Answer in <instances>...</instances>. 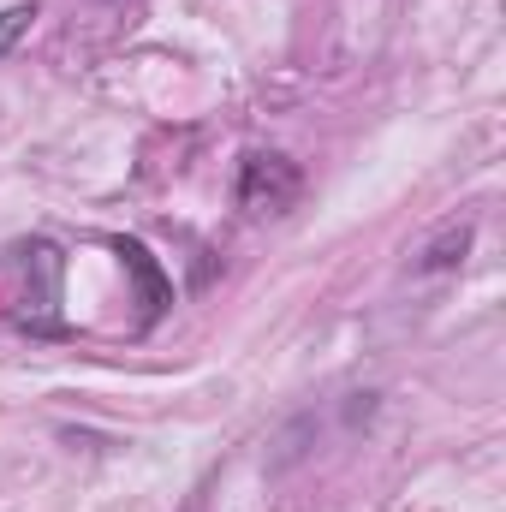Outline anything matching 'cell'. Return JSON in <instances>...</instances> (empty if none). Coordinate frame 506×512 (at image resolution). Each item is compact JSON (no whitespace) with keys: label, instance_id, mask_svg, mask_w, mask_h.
<instances>
[{"label":"cell","instance_id":"277c9868","mask_svg":"<svg viewBox=\"0 0 506 512\" xmlns=\"http://www.w3.org/2000/svg\"><path fill=\"white\" fill-rule=\"evenodd\" d=\"M471 239H477V227H471V221L447 227L441 239H429V245H423V256H417V274H453V268L465 262V251H471Z\"/></svg>","mask_w":506,"mask_h":512},{"label":"cell","instance_id":"6da1fadb","mask_svg":"<svg viewBox=\"0 0 506 512\" xmlns=\"http://www.w3.org/2000/svg\"><path fill=\"white\" fill-rule=\"evenodd\" d=\"M18 262H24V310H18V328L36 334V340H60L66 322H60V274H66V256L54 239H30L18 245Z\"/></svg>","mask_w":506,"mask_h":512},{"label":"cell","instance_id":"7a4b0ae2","mask_svg":"<svg viewBox=\"0 0 506 512\" xmlns=\"http://www.w3.org/2000/svg\"><path fill=\"white\" fill-rule=\"evenodd\" d=\"M298 191H304L298 161H286V155H274V149H251V155L239 161L233 197H239L245 215H286V209L298 203Z\"/></svg>","mask_w":506,"mask_h":512},{"label":"cell","instance_id":"5b68a950","mask_svg":"<svg viewBox=\"0 0 506 512\" xmlns=\"http://www.w3.org/2000/svg\"><path fill=\"white\" fill-rule=\"evenodd\" d=\"M36 18H42V12H36V0H12V6L0 12V60L30 36V24H36Z\"/></svg>","mask_w":506,"mask_h":512},{"label":"cell","instance_id":"8992f818","mask_svg":"<svg viewBox=\"0 0 506 512\" xmlns=\"http://www.w3.org/2000/svg\"><path fill=\"white\" fill-rule=\"evenodd\" d=\"M191 512H203V495H197V501H191Z\"/></svg>","mask_w":506,"mask_h":512},{"label":"cell","instance_id":"3957f363","mask_svg":"<svg viewBox=\"0 0 506 512\" xmlns=\"http://www.w3.org/2000/svg\"><path fill=\"white\" fill-rule=\"evenodd\" d=\"M108 245H114V256L126 262L131 286H137V304H143V310H137V328H155V322L167 316V304H173V280H167V268L143 251V239H126V233H120V239H108Z\"/></svg>","mask_w":506,"mask_h":512}]
</instances>
